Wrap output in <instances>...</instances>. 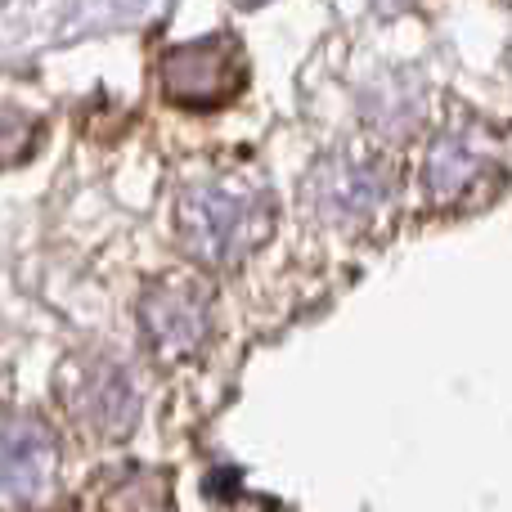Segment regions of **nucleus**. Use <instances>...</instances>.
I'll use <instances>...</instances> for the list:
<instances>
[{
  "mask_svg": "<svg viewBox=\"0 0 512 512\" xmlns=\"http://www.w3.org/2000/svg\"><path fill=\"white\" fill-rule=\"evenodd\" d=\"M171 72H198V77L171 86V99H185V104H198V99H225L230 90H239L243 68L239 54L225 41H203V45H185V50L171 54L167 77Z\"/></svg>",
  "mask_w": 512,
  "mask_h": 512,
  "instance_id": "nucleus-1",
  "label": "nucleus"
},
{
  "mask_svg": "<svg viewBox=\"0 0 512 512\" xmlns=\"http://www.w3.org/2000/svg\"><path fill=\"white\" fill-rule=\"evenodd\" d=\"M50 463H54V450L50 441H45L36 427H9V441H5V486L14 477H23L27 468V481L23 490H18L14 499H36L45 490V481H50Z\"/></svg>",
  "mask_w": 512,
  "mask_h": 512,
  "instance_id": "nucleus-2",
  "label": "nucleus"
},
{
  "mask_svg": "<svg viewBox=\"0 0 512 512\" xmlns=\"http://www.w3.org/2000/svg\"><path fill=\"white\" fill-rule=\"evenodd\" d=\"M243 221H248V203L239 198L212 194L203 203H189V230L194 243H203V252H225L243 234Z\"/></svg>",
  "mask_w": 512,
  "mask_h": 512,
  "instance_id": "nucleus-3",
  "label": "nucleus"
}]
</instances>
